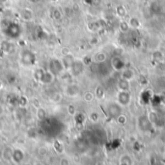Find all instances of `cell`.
I'll return each instance as SVG.
<instances>
[{
    "instance_id": "1",
    "label": "cell",
    "mask_w": 165,
    "mask_h": 165,
    "mask_svg": "<svg viewBox=\"0 0 165 165\" xmlns=\"http://www.w3.org/2000/svg\"><path fill=\"white\" fill-rule=\"evenodd\" d=\"M48 70H50L55 76H59L65 71L62 60L58 59H52L48 64Z\"/></svg>"
},
{
    "instance_id": "2",
    "label": "cell",
    "mask_w": 165,
    "mask_h": 165,
    "mask_svg": "<svg viewBox=\"0 0 165 165\" xmlns=\"http://www.w3.org/2000/svg\"><path fill=\"white\" fill-rule=\"evenodd\" d=\"M20 62L24 66H31L36 63V55L30 50H23L20 54Z\"/></svg>"
},
{
    "instance_id": "3",
    "label": "cell",
    "mask_w": 165,
    "mask_h": 165,
    "mask_svg": "<svg viewBox=\"0 0 165 165\" xmlns=\"http://www.w3.org/2000/svg\"><path fill=\"white\" fill-rule=\"evenodd\" d=\"M131 101V95L128 90H119V92L117 94V102L120 106L126 107L127 105H130V103Z\"/></svg>"
},
{
    "instance_id": "4",
    "label": "cell",
    "mask_w": 165,
    "mask_h": 165,
    "mask_svg": "<svg viewBox=\"0 0 165 165\" xmlns=\"http://www.w3.org/2000/svg\"><path fill=\"white\" fill-rule=\"evenodd\" d=\"M83 70H84V64L82 60H75L69 71H71L72 76H78L83 72Z\"/></svg>"
},
{
    "instance_id": "5",
    "label": "cell",
    "mask_w": 165,
    "mask_h": 165,
    "mask_svg": "<svg viewBox=\"0 0 165 165\" xmlns=\"http://www.w3.org/2000/svg\"><path fill=\"white\" fill-rule=\"evenodd\" d=\"M122 106H120L118 103H111L107 106V113L110 117L112 118H118L121 115L122 112Z\"/></svg>"
},
{
    "instance_id": "6",
    "label": "cell",
    "mask_w": 165,
    "mask_h": 165,
    "mask_svg": "<svg viewBox=\"0 0 165 165\" xmlns=\"http://www.w3.org/2000/svg\"><path fill=\"white\" fill-rule=\"evenodd\" d=\"M79 91H80V88H79L77 84H67V87L65 88L64 93L69 97H75L79 94Z\"/></svg>"
},
{
    "instance_id": "7",
    "label": "cell",
    "mask_w": 165,
    "mask_h": 165,
    "mask_svg": "<svg viewBox=\"0 0 165 165\" xmlns=\"http://www.w3.org/2000/svg\"><path fill=\"white\" fill-rule=\"evenodd\" d=\"M55 77H56V76H55L50 70H48V69H47V70H46V72L44 73V76L42 77L40 83H41L42 84L50 85V84H51L54 83V81H55Z\"/></svg>"
},
{
    "instance_id": "8",
    "label": "cell",
    "mask_w": 165,
    "mask_h": 165,
    "mask_svg": "<svg viewBox=\"0 0 165 165\" xmlns=\"http://www.w3.org/2000/svg\"><path fill=\"white\" fill-rule=\"evenodd\" d=\"M20 16L23 21L29 22V21H32L34 19V13L30 8H23L20 11Z\"/></svg>"
},
{
    "instance_id": "9",
    "label": "cell",
    "mask_w": 165,
    "mask_h": 165,
    "mask_svg": "<svg viewBox=\"0 0 165 165\" xmlns=\"http://www.w3.org/2000/svg\"><path fill=\"white\" fill-rule=\"evenodd\" d=\"M138 126L140 129H141V131L148 132V131H151L152 129V122L150 119L145 117V116H142V117H140L138 120Z\"/></svg>"
},
{
    "instance_id": "10",
    "label": "cell",
    "mask_w": 165,
    "mask_h": 165,
    "mask_svg": "<svg viewBox=\"0 0 165 165\" xmlns=\"http://www.w3.org/2000/svg\"><path fill=\"white\" fill-rule=\"evenodd\" d=\"M111 65L115 70H123L125 68V62L120 57H114L111 60Z\"/></svg>"
},
{
    "instance_id": "11",
    "label": "cell",
    "mask_w": 165,
    "mask_h": 165,
    "mask_svg": "<svg viewBox=\"0 0 165 165\" xmlns=\"http://www.w3.org/2000/svg\"><path fill=\"white\" fill-rule=\"evenodd\" d=\"M24 158V153L20 149H15L13 150V155H12V160L16 163L22 162Z\"/></svg>"
},
{
    "instance_id": "12",
    "label": "cell",
    "mask_w": 165,
    "mask_h": 165,
    "mask_svg": "<svg viewBox=\"0 0 165 165\" xmlns=\"http://www.w3.org/2000/svg\"><path fill=\"white\" fill-rule=\"evenodd\" d=\"M0 49H1V51L3 53L9 54L12 52V50H13V44L8 40H3L1 42V44H0Z\"/></svg>"
},
{
    "instance_id": "13",
    "label": "cell",
    "mask_w": 165,
    "mask_h": 165,
    "mask_svg": "<svg viewBox=\"0 0 165 165\" xmlns=\"http://www.w3.org/2000/svg\"><path fill=\"white\" fill-rule=\"evenodd\" d=\"M62 60V64H63L65 70H70L75 59L72 58V55H70V56H67V57H62V60Z\"/></svg>"
},
{
    "instance_id": "14",
    "label": "cell",
    "mask_w": 165,
    "mask_h": 165,
    "mask_svg": "<svg viewBox=\"0 0 165 165\" xmlns=\"http://www.w3.org/2000/svg\"><path fill=\"white\" fill-rule=\"evenodd\" d=\"M117 85L119 90H130V81L126 80V79L122 78L121 80H119Z\"/></svg>"
},
{
    "instance_id": "15",
    "label": "cell",
    "mask_w": 165,
    "mask_h": 165,
    "mask_svg": "<svg viewBox=\"0 0 165 165\" xmlns=\"http://www.w3.org/2000/svg\"><path fill=\"white\" fill-rule=\"evenodd\" d=\"M50 15L52 17V19H54V20H60L63 16L62 12H61L58 8H52L50 11Z\"/></svg>"
},
{
    "instance_id": "16",
    "label": "cell",
    "mask_w": 165,
    "mask_h": 165,
    "mask_svg": "<svg viewBox=\"0 0 165 165\" xmlns=\"http://www.w3.org/2000/svg\"><path fill=\"white\" fill-rule=\"evenodd\" d=\"M46 72V70L44 68H42V67H39V68H37L34 70V73H33V77L35 79V81L39 82L41 81L42 77L44 76V73Z\"/></svg>"
},
{
    "instance_id": "17",
    "label": "cell",
    "mask_w": 165,
    "mask_h": 165,
    "mask_svg": "<svg viewBox=\"0 0 165 165\" xmlns=\"http://www.w3.org/2000/svg\"><path fill=\"white\" fill-rule=\"evenodd\" d=\"M134 77V72L132 69L130 68H125L123 70V73H122V78L123 79H126V80L130 81L131 79Z\"/></svg>"
},
{
    "instance_id": "18",
    "label": "cell",
    "mask_w": 165,
    "mask_h": 165,
    "mask_svg": "<svg viewBox=\"0 0 165 165\" xmlns=\"http://www.w3.org/2000/svg\"><path fill=\"white\" fill-rule=\"evenodd\" d=\"M105 95V90L102 85H97L95 89V97L99 99H102Z\"/></svg>"
},
{
    "instance_id": "19",
    "label": "cell",
    "mask_w": 165,
    "mask_h": 165,
    "mask_svg": "<svg viewBox=\"0 0 165 165\" xmlns=\"http://www.w3.org/2000/svg\"><path fill=\"white\" fill-rule=\"evenodd\" d=\"M50 100L52 103H59L62 100V93L59 92V91H54L50 95Z\"/></svg>"
},
{
    "instance_id": "20",
    "label": "cell",
    "mask_w": 165,
    "mask_h": 165,
    "mask_svg": "<svg viewBox=\"0 0 165 165\" xmlns=\"http://www.w3.org/2000/svg\"><path fill=\"white\" fill-rule=\"evenodd\" d=\"M46 116H47V112H46V109L44 108L39 107L38 109H37V117H38V119L42 121L46 118Z\"/></svg>"
},
{
    "instance_id": "21",
    "label": "cell",
    "mask_w": 165,
    "mask_h": 165,
    "mask_svg": "<svg viewBox=\"0 0 165 165\" xmlns=\"http://www.w3.org/2000/svg\"><path fill=\"white\" fill-rule=\"evenodd\" d=\"M12 155H13V150H12L10 147L5 148L2 151V157L6 160H12Z\"/></svg>"
},
{
    "instance_id": "22",
    "label": "cell",
    "mask_w": 165,
    "mask_h": 165,
    "mask_svg": "<svg viewBox=\"0 0 165 165\" xmlns=\"http://www.w3.org/2000/svg\"><path fill=\"white\" fill-rule=\"evenodd\" d=\"M105 60H106V56H105V54L102 52L97 53V55L95 56V60L97 64H103L105 62Z\"/></svg>"
},
{
    "instance_id": "23",
    "label": "cell",
    "mask_w": 165,
    "mask_h": 165,
    "mask_svg": "<svg viewBox=\"0 0 165 165\" xmlns=\"http://www.w3.org/2000/svg\"><path fill=\"white\" fill-rule=\"evenodd\" d=\"M94 99H95V93L91 92V91H86V92L83 94V100L85 102L90 103V102L93 101Z\"/></svg>"
},
{
    "instance_id": "24",
    "label": "cell",
    "mask_w": 165,
    "mask_h": 165,
    "mask_svg": "<svg viewBox=\"0 0 165 165\" xmlns=\"http://www.w3.org/2000/svg\"><path fill=\"white\" fill-rule=\"evenodd\" d=\"M60 54H61V56H62V57H67V56H70V55H72V51H71V49L69 47L63 46L60 50Z\"/></svg>"
},
{
    "instance_id": "25",
    "label": "cell",
    "mask_w": 165,
    "mask_h": 165,
    "mask_svg": "<svg viewBox=\"0 0 165 165\" xmlns=\"http://www.w3.org/2000/svg\"><path fill=\"white\" fill-rule=\"evenodd\" d=\"M17 100H18V104H20L21 107H25L28 104V99L25 96H21V97H20V99H17Z\"/></svg>"
},
{
    "instance_id": "26",
    "label": "cell",
    "mask_w": 165,
    "mask_h": 165,
    "mask_svg": "<svg viewBox=\"0 0 165 165\" xmlns=\"http://www.w3.org/2000/svg\"><path fill=\"white\" fill-rule=\"evenodd\" d=\"M68 112L70 115H75L76 113V109H75V107L73 105H69L68 106Z\"/></svg>"
},
{
    "instance_id": "27",
    "label": "cell",
    "mask_w": 165,
    "mask_h": 165,
    "mask_svg": "<svg viewBox=\"0 0 165 165\" xmlns=\"http://www.w3.org/2000/svg\"><path fill=\"white\" fill-rule=\"evenodd\" d=\"M117 13H118V15H121V16H124V15H126V11H125L123 6H120V7L117 8Z\"/></svg>"
},
{
    "instance_id": "28",
    "label": "cell",
    "mask_w": 165,
    "mask_h": 165,
    "mask_svg": "<svg viewBox=\"0 0 165 165\" xmlns=\"http://www.w3.org/2000/svg\"><path fill=\"white\" fill-rule=\"evenodd\" d=\"M121 29H122V31L127 32V30H128V24H127V22H122L121 23Z\"/></svg>"
},
{
    "instance_id": "29",
    "label": "cell",
    "mask_w": 165,
    "mask_h": 165,
    "mask_svg": "<svg viewBox=\"0 0 165 165\" xmlns=\"http://www.w3.org/2000/svg\"><path fill=\"white\" fill-rule=\"evenodd\" d=\"M90 118H91V120L96 121V120H97V118H99V115H97V112H93V113H91Z\"/></svg>"
},
{
    "instance_id": "30",
    "label": "cell",
    "mask_w": 165,
    "mask_h": 165,
    "mask_svg": "<svg viewBox=\"0 0 165 165\" xmlns=\"http://www.w3.org/2000/svg\"><path fill=\"white\" fill-rule=\"evenodd\" d=\"M60 165H70V162L68 160H66V158H62L60 161Z\"/></svg>"
},
{
    "instance_id": "31",
    "label": "cell",
    "mask_w": 165,
    "mask_h": 165,
    "mask_svg": "<svg viewBox=\"0 0 165 165\" xmlns=\"http://www.w3.org/2000/svg\"><path fill=\"white\" fill-rule=\"evenodd\" d=\"M31 3H38L39 1H41V0H29Z\"/></svg>"
},
{
    "instance_id": "32",
    "label": "cell",
    "mask_w": 165,
    "mask_h": 165,
    "mask_svg": "<svg viewBox=\"0 0 165 165\" xmlns=\"http://www.w3.org/2000/svg\"><path fill=\"white\" fill-rule=\"evenodd\" d=\"M2 85H3V84H2V82H1V81H0V88H2Z\"/></svg>"
},
{
    "instance_id": "33",
    "label": "cell",
    "mask_w": 165,
    "mask_h": 165,
    "mask_svg": "<svg viewBox=\"0 0 165 165\" xmlns=\"http://www.w3.org/2000/svg\"><path fill=\"white\" fill-rule=\"evenodd\" d=\"M0 157H2V151L0 150Z\"/></svg>"
},
{
    "instance_id": "34",
    "label": "cell",
    "mask_w": 165,
    "mask_h": 165,
    "mask_svg": "<svg viewBox=\"0 0 165 165\" xmlns=\"http://www.w3.org/2000/svg\"><path fill=\"white\" fill-rule=\"evenodd\" d=\"M25 165H31V164H25Z\"/></svg>"
}]
</instances>
